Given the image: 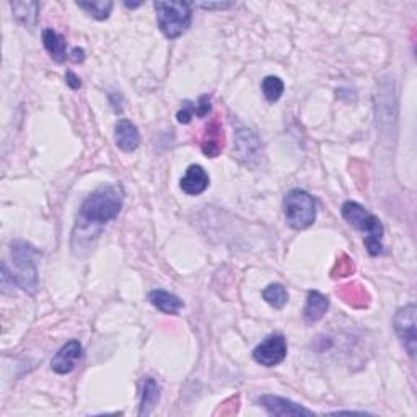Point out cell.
<instances>
[{
	"label": "cell",
	"mask_w": 417,
	"mask_h": 417,
	"mask_svg": "<svg viewBox=\"0 0 417 417\" xmlns=\"http://www.w3.org/2000/svg\"><path fill=\"white\" fill-rule=\"evenodd\" d=\"M114 140L124 152H134L140 144V135L137 127L129 119H119L114 126Z\"/></svg>",
	"instance_id": "4fadbf2b"
},
{
	"label": "cell",
	"mask_w": 417,
	"mask_h": 417,
	"mask_svg": "<svg viewBox=\"0 0 417 417\" xmlns=\"http://www.w3.org/2000/svg\"><path fill=\"white\" fill-rule=\"evenodd\" d=\"M344 259H346V261H342V259L337 261L336 269H339V274H336V278H337V275H339V278H346V275H349L354 270V263L351 259H349V256L344 254Z\"/></svg>",
	"instance_id": "cb8c5ba5"
},
{
	"label": "cell",
	"mask_w": 417,
	"mask_h": 417,
	"mask_svg": "<svg viewBox=\"0 0 417 417\" xmlns=\"http://www.w3.org/2000/svg\"><path fill=\"white\" fill-rule=\"evenodd\" d=\"M72 59L78 61V62L85 61V54H83V49H74V51H72Z\"/></svg>",
	"instance_id": "4316f807"
},
{
	"label": "cell",
	"mask_w": 417,
	"mask_h": 417,
	"mask_svg": "<svg viewBox=\"0 0 417 417\" xmlns=\"http://www.w3.org/2000/svg\"><path fill=\"white\" fill-rule=\"evenodd\" d=\"M287 357V339L282 335H270L253 351V359L263 367H275Z\"/></svg>",
	"instance_id": "52a82bcc"
},
{
	"label": "cell",
	"mask_w": 417,
	"mask_h": 417,
	"mask_svg": "<svg viewBox=\"0 0 417 417\" xmlns=\"http://www.w3.org/2000/svg\"><path fill=\"white\" fill-rule=\"evenodd\" d=\"M77 5L97 20H106L113 10V2H109V0L106 2L104 0L101 2H77Z\"/></svg>",
	"instance_id": "7402d4cb"
},
{
	"label": "cell",
	"mask_w": 417,
	"mask_h": 417,
	"mask_svg": "<svg viewBox=\"0 0 417 417\" xmlns=\"http://www.w3.org/2000/svg\"><path fill=\"white\" fill-rule=\"evenodd\" d=\"M208 185H211V178H208V173L201 165H191L180 181L181 191L186 192L187 196L202 194Z\"/></svg>",
	"instance_id": "8fae6325"
},
{
	"label": "cell",
	"mask_w": 417,
	"mask_h": 417,
	"mask_svg": "<svg viewBox=\"0 0 417 417\" xmlns=\"http://www.w3.org/2000/svg\"><path fill=\"white\" fill-rule=\"evenodd\" d=\"M263 299L268 301L270 306L274 309H284L287 300H289V295H287V290L284 285L280 284H270L263 290Z\"/></svg>",
	"instance_id": "ffe728a7"
},
{
	"label": "cell",
	"mask_w": 417,
	"mask_h": 417,
	"mask_svg": "<svg viewBox=\"0 0 417 417\" xmlns=\"http://www.w3.org/2000/svg\"><path fill=\"white\" fill-rule=\"evenodd\" d=\"M38 251L26 242H13L10 244V256L13 259L12 282L18 285L28 294L38 290V269H36V256Z\"/></svg>",
	"instance_id": "3957f363"
},
{
	"label": "cell",
	"mask_w": 417,
	"mask_h": 417,
	"mask_svg": "<svg viewBox=\"0 0 417 417\" xmlns=\"http://www.w3.org/2000/svg\"><path fill=\"white\" fill-rule=\"evenodd\" d=\"M259 403L263 408L273 416H313V411L304 408V406L294 403V401L280 398L274 394H264L259 398Z\"/></svg>",
	"instance_id": "9c48e42d"
},
{
	"label": "cell",
	"mask_w": 417,
	"mask_h": 417,
	"mask_svg": "<svg viewBox=\"0 0 417 417\" xmlns=\"http://www.w3.org/2000/svg\"><path fill=\"white\" fill-rule=\"evenodd\" d=\"M223 144H225V135H223L222 123L218 121V118H213L206 126L201 140V149L208 158H216L222 154Z\"/></svg>",
	"instance_id": "30bf717a"
},
{
	"label": "cell",
	"mask_w": 417,
	"mask_h": 417,
	"mask_svg": "<svg viewBox=\"0 0 417 417\" xmlns=\"http://www.w3.org/2000/svg\"><path fill=\"white\" fill-rule=\"evenodd\" d=\"M416 315H417L416 305L411 304L396 311L394 320H393L396 335H398L401 344H403L411 357L416 356V349H417Z\"/></svg>",
	"instance_id": "8992f818"
},
{
	"label": "cell",
	"mask_w": 417,
	"mask_h": 417,
	"mask_svg": "<svg viewBox=\"0 0 417 417\" xmlns=\"http://www.w3.org/2000/svg\"><path fill=\"white\" fill-rule=\"evenodd\" d=\"M124 192L119 185H104L83 201L80 218L88 223H108L119 216Z\"/></svg>",
	"instance_id": "6da1fadb"
},
{
	"label": "cell",
	"mask_w": 417,
	"mask_h": 417,
	"mask_svg": "<svg viewBox=\"0 0 417 417\" xmlns=\"http://www.w3.org/2000/svg\"><path fill=\"white\" fill-rule=\"evenodd\" d=\"M211 100H208L207 95H202L197 103L192 101H185L182 103V108L176 114L180 124H189L192 121V118H206L208 113H211Z\"/></svg>",
	"instance_id": "2e32d148"
},
{
	"label": "cell",
	"mask_w": 417,
	"mask_h": 417,
	"mask_svg": "<svg viewBox=\"0 0 417 417\" xmlns=\"http://www.w3.org/2000/svg\"><path fill=\"white\" fill-rule=\"evenodd\" d=\"M43 38V44L46 51L49 52V56L54 59L56 62H64L67 57V43L64 39V36L57 33V31L46 28L41 35Z\"/></svg>",
	"instance_id": "e0dca14e"
},
{
	"label": "cell",
	"mask_w": 417,
	"mask_h": 417,
	"mask_svg": "<svg viewBox=\"0 0 417 417\" xmlns=\"http://www.w3.org/2000/svg\"><path fill=\"white\" fill-rule=\"evenodd\" d=\"M149 301L165 315H178V311L185 306L180 297L166 290H152L149 294Z\"/></svg>",
	"instance_id": "5bb4252c"
},
{
	"label": "cell",
	"mask_w": 417,
	"mask_h": 417,
	"mask_svg": "<svg viewBox=\"0 0 417 417\" xmlns=\"http://www.w3.org/2000/svg\"><path fill=\"white\" fill-rule=\"evenodd\" d=\"M328 309H330V300L320 292L311 290L306 297V305L304 309V318L306 323H316L320 321L323 316L326 315Z\"/></svg>",
	"instance_id": "9a60e30c"
},
{
	"label": "cell",
	"mask_w": 417,
	"mask_h": 417,
	"mask_svg": "<svg viewBox=\"0 0 417 417\" xmlns=\"http://www.w3.org/2000/svg\"><path fill=\"white\" fill-rule=\"evenodd\" d=\"M12 8L18 22H22L25 26H28V28H33L36 22H38V2H13Z\"/></svg>",
	"instance_id": "d6986e66"
},
{
	"label": "cell",
	"mask_w": 417,
	"mask_h": 417,
	"mask_svg": "<svg viewBox=\"0 0 417 417\" xmlns=\"http://www.w3.org/2000/svg\"><path fill=\"white\" fill-rule=\"evenodd\" d=\"M233 4H199V7L202 8H208V10H213V8H230Z\"/></svg>",
	"instance_id": "484cf974"
},
{
	"label": "cell",
	"mask_w": 417,
	"mask_h": 417,
	"mask_svg": "<svg viewBox=\"0 0 417 417\" xmlns=\"http://www.w3.org/2000/svg\"><path fill=\"white\" fill-rule=\"evenodd\" d=\"M158 399H160V387H158V383H156L154 378H147L144 382L142 399H140L139 414L140 416L152 414V411H154V408L156 406V403H158Z\"/></svg>",
	"instance_id": "ac0fdd59"
},
{
	"label": "cell",
	"mask_w": 417,
	"mask_h": 417,
	"mask_svg": "<svg viewBox=\"0 0 417 417\" xmlns=\"http://www.w3.org/2000/svg\"><path fill=\"white\" fill-rule=\"evenodd\" d=\"M66 82H67V85H69L72 90H78V88L82 87V82H80V78H78L74 72L72 70H69L66 74Z\"/></svg>",
	"instance_id": "d4e9b609"
},
{
	"label": "cell",
	"mask_w": 417,
	"mask_h": 417,
	"mask_svg": "<svg viewBox=\"0 0 417 417\" xmlns=\"http://www.w3.org/2000/svg\"><path fill=\"white\" fill-rule=\"evenodd\" d=\"M261 90H263V95L269 103H275L282 97L284 93V82L280 80L279 77L269 75L266 77L263 83H261Z\"/></svg>",
	"instance_id": "44dd1931"
},
{
	"label": "cell",
	"mask_w": 417,
	"mask_h": 417,
	"mask_svg": "<svg viewBox=\"0 0 417 417\" xmlns=\"http://www.w3.org/2000/svg\"><path fill=\"white\" fill-rule=\"evenodd\" d=\"M156 23L168 39L180 38L192 22V8L187 2H155Z\"/></svg>",
	"instance_id": "277c9868"
},
{
	"label": "cell",
	"mask_w": 417,
	"mask_h": 417,
	"mask_svg": "<svg viewBox=\"0 0 417 417\" xmlns=\"http://www.w3.org/2000/svg\"><path fill=\"white\" fill-rule=\"evenodd\" d=\"M235 152L239 160L249 161L258 158L261 152V140L251 129L237 130V139H235Z\"/></svg>",
	"instance_id": "7c38bea8"
},
{
	"label": "cell",
	"mask_w": 417,
	"mask_h": 417,
	"mask_svg": "<svg viewBox=\"0 0 417 417\" xmlns=\"http://www.w3.org/2000/svg\"><path fill=\"white\" fill-rule=\"evenodd\" d=\"M341 295L349 305H354V306H365V305H367V299H368L367 292H365L359 284L344 285V289L341 290Z\"/></svg>",
	"instance_id": "603a6c76"
},
{
	"label": "cell",
	"mask_w": 417,
	"mask_h": 417,
	"mask_svg": "<svg viewBox=\"0 0 417 417\" xmlns=\"http://www.w3.org/2000/svg\"><path fill=\"white\" fill-rule=\"evenodd\" d=\"M284 216L294 230H306L316 218L315 199L304 189H292L284 199Z\"/></svg>",
	"instance_id": "5b68a950"
},
{
	"label": "cell",
	"mask_w": 417,
	"mask_h": 417,
	"mask_svg": "<svg viewBox=\"0 0 417 417\" xmlns=\"http://www.w3.org/2000/svg\"><path fill=\"white\" fill-rule=\"evenodd\" d=\"M83 356V347L77 339L66 342L62 346L54 357L51 361V368L59 375H67L75 368L77 362L80 361Z\"/></svg>",
	"instance_id": "ba28073f"
},
{
	"label": "cell",
	"mask_w": 417,
	"mask_h": 417,
	"mask_svg": "<svg viewBox=\"0 0 417 417\" xmlns=\"http://www.w3.org/2000/svg\"><path fill=\"white\" fill-rule=\"evenodd\" d=\"M342 217L351 223L352 227H356L357 230L367 233L363 243L365 248L370 256H378L383 253V225L378 220V217H375L373 213H370L367 208L359 204V202L347 201L342 204Z\"/></svg>",
	"instance_id": "7a4b0ae2"
}]
</instances>
